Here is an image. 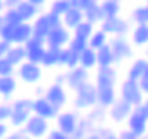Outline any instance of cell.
<instances>
[{"label": "cell", "instance_id": "1", "mask_svg": "<svg viewBox=\"0 0 148 139\" xmlns=\"http://www.w3.org/2000/svg\"><path fill=\"white\" fill-rule=\"evenodd\" d=\"M146 123H148V105L146 101L132 107V112L127 118V128L134 132L136 137H145L146 134Z\"/></svg>", "mask_w": 148, "mask_h": 139}, {"label": "cell", "instance_id": "2", "mask_svg": "<svg viewBox=\"0 0 148 139\" xmlns=\"http://www.w3.org/2000/svg\"><path fill=\"white\" fill-rule=\"evenodd\" d=\"M58 25H62V16L45 11V13H38L33 22H31V27H33V36H38V38H45L49 34L51 29H54Z\"/></svg>", "mask_w": 148, "mask_h": 139}, {"label": "cell", "instance_id": "3", "mask_svg": "<svg viewBox=\"0 0 148 139\" xmlns=\"http://www.w3.org/2000/svg\"><path fill=\"white\" fill-rule=\"evenodd\" d=\"M14 76L25 85H36V83H40V79L43 76V67L40 63H33V62L24 60L20 65H16Z\"/></svg>", "mask_w": 148, "mask_h": 139}, {"label": "cell", "instance_id": "4", "mask_svg": "<svg viewBox=\"0 0 148 139\" xmlns=\"http://www.w3.org/2000/svg\"><path fill=\"white\" fill-rule=\"evenodd\" d=\"M74 108L76 110H88L90 107L96 105V85L94 81H85L74 90Z\"/></svg>", "mask_w": 148, "mask_h": 139}, {"label": "cell", "instance_id": "5", "mask_svg": "<svg viewBox=\"0 0 148 139\" xmlns=\"http://www.w3.org/2000/svg\"><path fill=\"white\" fill-rule=\"evenodd\" d=\"M145 96H146V94L139 89L137 81H134V79H130V78H125L123 81H121V85H119V89H117V98L125 99V101H127V103H130L132 107L143 103V101H145Z\"/></svg>", "mask_w": 148, "mask_h": 139}, {"label": "cell", "instance_id": "6", "mask_svg": "<svg viewBox=\"0 0 148 139\" xmlns=\"http://www.w3.org/2000/svg\"><path fill=\"white\" fill-rule=\"evenodd\" d=\"M108 45H110V49H112L116 63H121L123 60H128V58L134 56V45H132L130 38H127V34L110 36V38H108Z\"/></svg>", "mask_w": 148, "mask_h": 139}, {"label": "cell", "instance_id": "7", "mask_svg": "<svg viewBox=\"0 0 148 139\" xmlns=\"http://www.w3.org/2000/svg\"><path fill=\"white\" fill-rule=\"evenodd\" d=\"M22 130L31 136L33 139H43L47 136V132L51 130V121L42 118V116H36V114H31L29 119L25 121V125L22 127Z\"/></svg>", "mask_w": 148, "mask_h": 139}, {"label": "cell", "instance_id": "8", "mask_svg": "<svg viewBox=\"0 0 148 139\" xmlns=\"http://www.w3.org/2000/svg\"><path fill=\"white\" fill-rule=\"evenodd\" d=\"M99 29L103 33H107L108 36H119V34H128L130 31V22L127 18H123L121 14L117 16H108V18H103Z\"/></svg>", "mask_w": 148, "mask_h": 139}, {"label": "cell", "instance_id": "9", "mask_svg": "<svg viewBox=\"0 0 148 139\" xmlns=\"http://www.w3.org/2000/svg\"><path fill=\"white\" fill-rule=\"evenodd\" d=\"M43 96H45V99L56 108V110H62V108H65V105H67V101H69L65 85L54 83V81L43 89Z\"/></svg>", "mask_w": 148, "mask_h": 139}, {"label": "cell", "instance_id": "10", "mask_svg": "<svg viewBox=\"0 0 148 139\" xmlns=\"http://www.w3.org/2000/svg\"><path fill=\"white\" fill-rule=\"evenodd\" d=\"M71 36H72V31H71V29H67L65 25H58V27H54V29H51L49 34H47L43 40H45V45H47V47L63 49V47H67Z\"/></svg>", "mask_w": 148, "mask_h": 139}, {"label": "cell", "instance_id": "11", "mask_svg": "<svg viewBox=\"0 0 148 139\" xmlns=\"http://www.w3.org/2000/svg\"><path fill=\"white\" fill-rule=\"evenodd\" d=\"M63 74H65L63 85L67 87V89H71V90H76L79 85H83L85 81L90 79V71L79 67V65H76V67H72V69H67Z\"/></svg>", "mask_w": 148, "mask_h": 139}, {"label": "cell", "instance_id": "12", "mask_svg": "<svg viewBox=\"0 0 148 139\" xmlns=\"http://www.w3.org/2000/svg\"><path fill=\"white\" fill-rule=\"evenodd\" d=\"M24 47H25V60L33 62V63H40L47 45H45V40H43V38L31 36V38L24 43Z\"/></svg>", "mask_w": 148, "mask_h": 139}, {"label": "cell", "instance_id": "13", "mask_svg": "<svg viewBox=\"0 0 148 139\" xmlns=\"http://www.w3.org/2000/svg\"><path fill=\"white\" fill-rule=\"evenodd\" d=\"M56 128L58 130H62L63 134H72L74 132V128H76L78 125V119H79V114L76 110H62L56 114Z\"/></svg>", "mask_w": 148, "mask_h": 139}, {"label": "cell", "instance_id": "14", "mask_svg": "<svg viewBox=\"0 0 148 139\" xmlns=\"http://www.w3.org/2000/svg\"><path fill=\"white\" fill-rule=\"evenodd\" d=\"M130 112H132V105L127 103L125 99L117 98L114 103L107 108V118H110L114 123H123V121H127Z\"/></svg>", "mask_w": 148, "mask_h": 139}, {"label": "cell", "instance_id": "15", "mask_svg": "<svg viewBox=\"0 0 148 139\" xmlns=\"http://www.w3.org/2000/svg\"><path fill=\"white\" fill-rule=\"evenodd\" d=\"M31 112L36 114V116H42V118H45V119L51 121V119H54V118H56V114L60 112V110H56V108L45 99V96H36V98L33 99Z\"/></svg>", "mask_w": 148, "mask_h": 139}, {"label": "cell", "instance_id": "16", "mask_svg": "<svg viewBox=\"0 0 148 139\" xmlns=\"http://www.w3.org/2000/svg\"><path fill=\"white\" fill-rule=\"evenodd\" d=\"M117 71L114 69V65L110 67H96V76H94V85L96 87H101V85H112L116 87L117 83Z\"/></svg>", "mask_w": 148, "mask_h": 139}, {"label": "cell", "instance_id": "17", "mask_svg": "<svg viewBox=\"0 0 148 139\" xmlns=\"http://www.w3.org/2000/svg\"><path fill=\"white\" fill-rule=\"evenodd\" d=\"M117 99V89L112 85H101L96 87V103L108 108Z\"/></svg>", "mask_w": 148, "mask_h": 139}, {"label": "cell", "instance_id": "18", "mask_svg": "<svg viewBox=\"0 0 148 139\" xmlns=\"http://www.w3.org/2000/svg\"><path fill=\"white\" fill-rule=\"evenodd\" d=\"M18 89V79L14 74L11 76H0V98H4L5 101H9L14 92Z\"/></svg>", "mask_w": 148, "mask_h": 139}, {"label": "cell", "instance_id": "19", "mask_svg": "<svg viewBox=\"0 0 148 139\" xmlns=\"http://www.w3.org/2000/svg\"><path fill=\"white\" fill-rule=\"evenodd\" d=\"M33 36V27L31 22H18L14 25V34H13V43L16 45H24V43ZM11 43V45H13Z\"/></svg>", "mask_w": 148, "mask_h": 139}, {"label": "cell", "instance_id": "20", "mask_svg": "<svg viewBox=\"0 0 148 139\" xmlns=\"http://www.w3.org/2000/svg\"><path fill=\"white\" fill-rule=\"evenodd\" d=\"M14 9H16V13H18V16H20L22 22H33L36 16H38V13H40V7L31 4V2H27V0H22Z\"/></svg>", "mask_w": 148, "mask_h": 139}, {"label": "cell", "instance_id": "21", "mask_svg": "<svg viewBox=\"0 0 148 139\" xmlns=\"http://www.w3.org/2000/svg\"><path fill=\"white\" fill-rule=\"evenodd\" d=\"M81 20H83V11L78 9L76 5H71L69 9L62 14V25H65L67 29H71V31L79 24Z\"/></svg>", "mask_w": 148, "mask_h": 139}, {"label": "cell", "instance_id": "22", "mask_svg": "<svg viewBox=\"0 0 148 139\" xmlns=\"http://www.w3.org/2000/svg\"><path fill=\"white\" fill-rule=\"evenodd\" d=\"M128 33H130V42H132V45H134V47L146 45V42H148V25L146 24L134 25Z\"/></svg>", "mask_w": 148, "mask_h": 139}, {"label": "cell", "instance_id": "23", "mask_svg": "<svg viewBox=\"0 0 148 139\" xmlns=\"http://www.w3.org/2000/svg\"><path fill=\"white\" fill-rule=\"evenodd\" d=\"M96 63L98 67H110V65H116V58L112 54V49H110L108 43H105L103 47L96 49Z\"/></svg>", "mask_w": 148, "mask_h": 139}, {"label": "cell", "instance_id": "24", "mask_svg": "<svg viewBox=\"0 0 148 139\" xmlns=\"http://www.w3.org/2000/svg\"><path fill=\"white\" fill-rule=\"evenodd\" d=\"M94 127H96V125L87 118V116H79L78 125H76V128H74V132L71 134V137H72V139H83L87 134L92 132Z\"/></svg>", "mask_w": 148, "mask_h": 139}, {"label": "cell", "instance_id": "25", "mask_svg": "<svg viewBox=\"0 0 148 139\" xmlns=\"http://www.w3.org/2000/svg\"><path fill=\"white\" fill-rule=\"evenodd\" d=\"M145 74H148V60H146V58H137V60L132 62L127 78L137 81V79L141 78V76H145Z\"/></svg>", "mask_w": 148, "mask_h": 139}, {"label": "cell", "instance_id": "26", "mask_svg": "<svg viewBox=\"0 0 148 139\" xmlns=\"http://www.w3.org/2000/svg\"><path fill=\"white\" fill-rule=\"evenodd\" d=\"M40 65L43 69H53L60 65V49L56 47H45V53L42 56V62Z\"/></svg>", "mask_w": 148, "mask_h": 139}, {"label": "cell", "instance_id": "27", "mask_svg": "<svg viewBox=\"0 0 148 139\" xmlns=\"http://www.w3.org/2000/svg\"><path fill=\"white\" fill-rule=\"evenodd\" d=\"M103 18H105V14H103V11H101L99 2H92V4L83 11V20L90 22V24H94V25H99Z\"/></svg>", "mask_w": 148, "mask_h": 139}, {"label": "cell", "instance_id": "28", "mask_svg": "<svg viewBox=\"0 0 148 139\" xmlns=\"http://www.w3.org/2000/svg\"><path fill=\"white\" fill-rule=\"evenodd\" d=\"M5 56V60L9 62L11 65H20L22 62L25 60V47L24 45H16V43H13V45L7 49V53L4 54Z\"/></svg>", "mask_w": 148, "mask_h": 139}, {"label": "cell", "instance_id": "29", "mask_svg": "<svg viewBox=\"0 0 148 139\" xmlns=\"http://www.w3.org/2000/svg\"><path fill=\"white\" fill-rule=\"evenodd\" d=\"M33 112L31 110H24V108H13L11 110V116H9V119H7V123L13 127V128H22L25 125V121L29 119V116H31Z\"/></svg>", "mask_w": 148, "mask_h": 139}, {"label": "cell", "instance_id": "30", "mask_svg": "<svg viewBox=\"0 0 148 139\" xmlns=\"http://www.w3.org/2000/svg\"><path fill=\"white\" fill-rule=\"evenodd\" d=\"M78 65L83 67V69H87V71L96 69V67H98V63H96V51L90 49V47L83 49L79 53V56H78Z\"/></svg>", "mask_w": 148, "mask_h": 139}, {"label": "cell", "instance_id": "31", "mask_svg": "<svg viewBox=\"0 0 148 139\" xmlns=\"http://www.w3.org/2000/svg\"><path fill=\"white\" fill-rule=\"evenodd\" d=\"M78 53H74L72 49L69 47H63L60 49V65L58 67H65V69H72L78 65Z\"/></svg>", "mask_w": 148, "mask_h": 139}, {"label": "cell", "instance_id": "32", "mask_svg": "<svg viewBox=\"0 0 148 139\" xmlns=\"http://www.w3.org/2000/svg\"><path fill=\"white\" fill-rule=\"evenodd\" d=\"M108 38L110 36L107 34V33H103L101 29H94L92 31V34L88 36V40H87V45L90 47V49H99V47H103L105 43H108Z\"/></svg>", "mask_w": 148, "mask_h": 139}, {"label": "cell", "instance_id": "33", "mask_svg": "<svg viewBox=\"0 0 148 139\" xmlns=\"http://www.w3.org/2000/svg\"><path fill=\"white\" fill-rule=\"evenodd\" d=\"M85 116L94 123V125H103V123H105V119H107V108L96 103L94 107L88 108V112H87Z\"/></svg>", "mask_w": 148, "mask_h": 139}, {"label": "cell", "instance_id": "34", "mask_svg": "<svg viewBox=\"0 0 148 139\" xmlns=\"http://www.w3.org/2000/svg\"><path fill=\"white\" fill-rule=\"evenodd\" d=\"M99 5H101V11L105 14V18L117 16L121 13V2H117V0H101Z\"/></svg>", "mask_w": 148, "mask_h": 139}, {"label": "cell", "instance_id": "35", "mask_svg": "<svg viewBox=\"0 0 148 139\" xmlns=\"http://www.w3.org/2000/svg\"><path fill=\"white\" fill-rule=\"evenodd\" d=\"M94 29H96L94 24H90V22H87V20H81L79 24L72 29V34L74 36H79V38H83V40H88V36L92 34Z\"/></svg>", "mask_w": 148, "mask_h": 139}, {"label": "cell", "instance_id": "36", "mask_svg": "<svg viewBox=\"0 0 148 139\" xmlns=\"http://www.w3.org/2000/svg\"><path fill=\"white\" fill-rule=\"evenodd\" d=\"M132 22H134L136 25L139 24H148V7L146 5H136L134 9H132Z\"/></svg>", "mask_w": 148, "mask_h": 139}, {"label": "cell", "instance_id": "37", "mask_svg": "<svg viewBox=\"0 0 148 139\" xmlns=\"http://www.w3.org/2000/svg\"><path fill=\"white\" fill-rule=\"evenodd\" d=\"M72 4L69 2V0H51V13H54V14H58V16H62V14L65 13L71 7Z\"/></svg>", "mask_w": 148, "mask_h": 139}, {"label": "cell", "instance_id": "38", "mask_svg": "<svg viewBox=\"0 0 148 139\" xmlns=\"http://www.w3.org/2000/svg\"><path fill=\"white\" fill-rule=\"evenodd\" d=\"M67 47L69 49H72L74 51V53H81V51H83V49H87L88 45H87V40H83V38H79V36H71V40H69V43H67Z\"/></svg>", "mask_w": 148, "mask_h": 139}, {"label": "cell", "instance_id": "39", "mask_svg": "<svg viewBox=\"0 0 148 139\" xmlns=\"http://www.w3.org/2000/svg\"><path fill=\"white\" fill-rule=\"evenodd\" d=\"M2 18H4L5 24H18V22H22L14 7H5L2 11Z\"/></svg>", "mask_w": 148, "mask_h": 139}, {"label": "cell", "instance_id": "40", "mask_svg": "<svg viewBox=\"0 0 148 139\" xmlns=\"http://www.w3.org/2000/svg\"><path fill=\"white\" fill-rule=\"evenodd\" d=\"M14 65H11L5 60V56H0V76H11L14 74Z\"/></svg>", "mask_w": 148, "mask_h": 139}, {"label": "cell", "instance_id": "41", "mask_svg": "<svg viewBox=\"0 0 148 139\" xmlns=\"http://www.w3.org/2000/svg\"><path fill=\"white\" fill-rule=\"evenodd\" d=\"M31 105H33V99L31 98H16L11 103L13 108H24V110H31Z\"/></svg>", "mask_w": 148, "mask_h": 139}, {"label": "cell", "instance_id": "42", "mask_svg": "<svg viewBox=\"0 0 148 139\" xmlns=\"http://www.w3.org/2000/svg\"><path fill=\"white\" fill-rule=\"evenodd\" d=\"M11 110H13V107H11L9 101L0 103V121H2V123H7V119H9V116H11Z\"/></svg>", "mask_w": 148, "mask_h": 139}, {"label": "cell", "instance_id": "43", "mask_svg": "<svg viewBox=\"0 0 148 139\" xmlns=\"http://www.w3.org/2000/svg\"><path fill=\"white\" fill-rule=\"evenodd\" d=\"M45 139H72L69 134H63L62 130H58V128H53V130H49Z\"/></svg>", "mask_w": 148, "mask_h": 139}, {"label": "cell", "instance_id": "44", "mask_svg": "<svg viewBox=\"0 0 148 139\" xmlns=\"http://www.w3.org/2000/svg\"><path fill=\"white\" fill-rule=\"evenodd\" d=\"M137 85H139V89L146 94V92H148V74H145V76L139 78V79H137Z\"/></svg>", "mask_w": 148, "mask_h": 139}, {"label": "cell", "instance_id": "45", "mask_svg": "<svg viewBox=\"0 0 148 139\" xmlns=\"http://www.w3.org/2000/svg\"><path fill=\"white\" fill-rule=\"evenodd\" d=\"M90 4H92V0H74V2H72V5H76L78 9H81V11H85Z\"/></svg>", "mask_w": 148, "mask_h": 139}, {"label": "cell", "instance_id": "46", "mask_svg": "<svg viewBox=\"0 0 148 139\" xmlns=\"http://www.w3.org/2000/svg\"><path fill=\"white\" fill-rule=\"evenodd\" d=\"M117 137H119V139H139V137H136V136H134V132H130L128 128L121 130V132L117 134Z\"/></svg>", "mask_w": 148, "mask_h": 139}, {"label": "cell", "instance_id": "47", "mask_svg": "<svg viewBox=\"0 0 148 139\" xmlns=\"http://www.w3.org/2000/svg\"><path fill=\"white\" fill-rule=\"evenodd\" d=\"M11 47V43L9 42H5V40H0V56H4L7 53V49Z\"/></svg>", "mask_w": 148, "mask_h": 139}, {"label": "cell", "instance_id": "48", "mask_svg": "<svg viewBox=\"0 0 148 139\" xmlns=\"http://www.w3.org/2000/svg\"><path fill=\"white\" fill-rule=\"evenodd\" d=\"M7 130H9V127H7V123H2V121H0V139H4L7 134H9Z\"/></svg>", "mask_w": 148, "mask_h": 139}, {"label": "cell", "instance_id": "49", "mask_svg": "<svg viewBox=\"0 0 148 139\" xmlns=\"http://www.w3.org/2000/svg\"><path fill=\"white\" fill-rule=\"evenodd\" d=\"M20 2H22V0H4V5L5 7H16Z\"/></svg>", "mask_w": 148, "mask_h": 139}, {"label": "cell", "instance_id": "50", "mask_svg": "<svg viewBox=\"0 0 148 139\" xmlns=\"http://www.w3.org/2000/svg\"><path fill=\"white\" fill-rule=\"evenodd\" d=\"M16 139H33L31 136H27L22 128H18V132H16Z\"/></svg>", "mask_w": 148, "mask_h": 139}, {"label": "cell", "instance_id": "51", "mask_svg": "<svg viewBox=\"0 0 148 139\" xmlns=\"http://www.w3.org/2000/svg\"><path fill=\"white\" fill-rule=\"evenodd\" d=\"M83 139H103V137H101L98 132H96V130H92V132H90V134H87Z\"/></svg>", "mask_w": 148, "mask_h": 139}, {"label": "cell", "instance_id": "52", "mask_svg": "<svg viewBox=\"0 0 148 139\" xmlns=\"http://www.w3.org/2000/svg\"><path fill=\"white\" fill-rule=\"evenodd\" d=\"M63 81H65V74H63V72H60V74H56V76H54V83L63 85Z\"/></svg>", "mask_w": 148, "mask_h": 139}, {"label": "cell", "instance_id": "53", "mask_svg": "<svg viewBox=\"0 0 148 139\" xmlns=\"http://www.w3.org/2000/svg\"><path fill=\"white\" fill-rule=\"evenodd\" d=\"M27 2H31V4H34V5H38V7H42V5H45L49 0H27Z\"/></svg>", "mask_w": 148, "mask_h": 139}, {"label": "cell", "instance_id": "54", "mask_svg": "<svg viewBox=\"0 0 148 139\" xmlns=\"http://www.w3.org/2000/svg\"><path fill=\"white\" fill-rule=\"evenodd\" d=\"M36 94H38V96H43V87H36Z\"/></svg>", "mask_w": 148, "mask_h": 139}, {"label": "cell", "instance_id": "55", "mask_svg": "<svg viewBox=\"0 0 148 139\" xmlns=\"http://www.w3.org/2000/svg\"><path fill=\"white\" fill-rule=\"evenodd\" d=\"M4 139H16V132H14V134H7Z\"/></svg>", "mask_w": 148, "mask_h": 139}, {"label": "cell", "instance_id": "56", "mask_svg": "<svg viewBox=\"0 0 148 139\" xmlns=\"http://www.w3.org/2000/svg\"><path fill=\"white\" fill-rule=\"evenodd\" d=\"M105 139H119V137H117V136H116V134L112 132V134H108V136H107Z\"/></svg>", "mask_w": 148, "mask_h": 139}, {"label": "cell", "instance_id": "57", "mask_svg": "<svg viewBox=\"0 0 148 139\" xmlns=\"http://www.w3.org/2000/svg\"><path fill=\"white\" fill-rule=\"evenodd\" d=\"M5 9V5H4V0H0V14H2V11Z\"/></svg>", "mask_w": 148, "mask_h": 139}, {"label": "cell", "instance_id": "58", "mask_svg": "<svg viewBox=\"0 0 148 139\" xmlns=\"http://www.w3.org/2000/svg\"><path fill=\"white\" fill-rule=\"evenodd\" d=\"M4 25V18H2V14H0V27Z\"/></svg>", "mask_w": 148, "mask_h": 139}, {"label": "cell", "instance_id": "59", "mask_svg": "<svg viewBox=\"0 0 148 139\" xmlns=\"http://www.w3.org/2000/svg\"><path fill=\"white\" fill-rule=\"evenodd\" d=\"M92 2H101V0H92Z\"/></svg>", "mask_w": 148, "mask_h": 139}, {"label": "cell", "instance_id": "60", "mask_svg": "<svg viewBox=\"0 0 148 139\" xmlns=\"http://www.w3.org/2000/svg\"><path fill=\"white\" fill-rule=\"evenodd\" d=\"M69 2H71V4H72V2H74V0H69Z\"/></svg>", "mask_w": 148, "mask_h": 139}, {"label": "cell", "instance_id": "61", "mask_svg": "<svg viewBox=\"0 0 148 139\" xmlns=\"http://www.w3.org/2000/svg\"><path fill=\"white\" fill-rule=\"evenodd\" d=\"M117 2H123V0H117Z\"/></svg>", "mask_w": 148, "mask_h": 139}, {"label": "cell", "instance_id": "62", "mask_svg": "<svg viewBox=\"0 0 148 139\" xmlns=\"http://www.w3.org/2000/svg\"><path fill=\"white\" fill-rule=\"evenodd\" d=\"M141 139H145V137H141Z\"/></svg>", "mask_w": 148, "mask_h": 139}, {"label": "cell", "instance_id": "63", "mask_svg": "<svg viewBox=\"0 0 148 139\" xmlns=\"http://www.w3.org/2000/svg\"><path fill=\"white\" fill-rule=\"evenodd\" d=\"M139 139H141V137H139Z\"/></svg>", "mask_w": 148, "mask_h": 139}]
</instances>
